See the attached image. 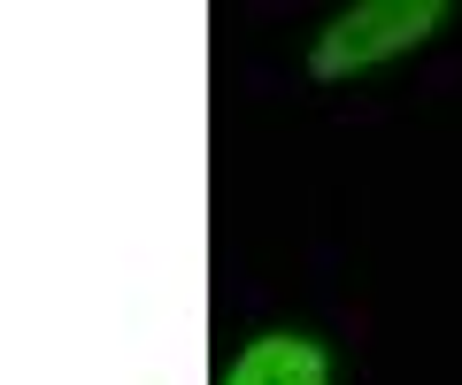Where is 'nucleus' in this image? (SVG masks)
<instances>
[{
	"label": "nucleus",
	"instance_id": "nucleus-1",
	"mask_svg": "<svg viewBox=\"0 0 462 385\" xmlns=\"http://www.w3.org/2000/svg\"><path fill=\"white\" fill-rule=\"evenodd\" d=\"M439 23H447V0H355L346 16L324 23V39H316L309 69H316L324 85L363 78V69H378V62H393V54L424 47Z\"/></svg>",
	"mask_w": 462,
	"mask_h": 385
},
{
	"label": "nucleus",
	"instance_id": "nucleus-2",
	"mask_svg": "<svg viewBox=\"0 0 462 385\" xmlns=\"http://www.w3.org/2000/svg\"><path fill=\"white\" fill-rule=\"evenodd\" d=\"M224 385H331V370H324L316 339L270 332V339H247V354L224 370Z\"/></svg>",
	"mask_w": 462,
	"mask_h": 385
}]
</instances>
